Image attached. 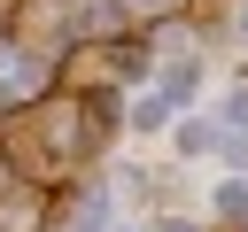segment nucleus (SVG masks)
Returning a JSON list of instances; mask_svg holds the SVG:
<instances>
[{"mask_svg":"<svg viewBox=\"0 0 248 232\" xmlns=\"http://www.w3.org/2000/svg\"><path fill=\"white\" fill-rule=\"evenodd\" d=\"M31 77H39V70H31L23 54H0V101H8V108H16L23 93H31Z\"/></svg>","mask_w":248,"mask_h":232,"instance_id":"f257e3e1","label":"nucleus"}]
</instances>
